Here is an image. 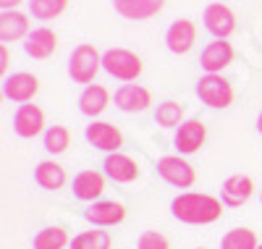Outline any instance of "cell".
<instances>
[{
	"mask_svg": "<svg viewBox=\"0 0 262 249\" xmlns=\"http://www.w3.org/2000/svg\"><path fill=\"white\" fill-rule=\"evenodd\" d=\"M226 205L212 194H202V192H184L170 202V213L179 223L186 225H207L221 220Z\"/></svg>",
	"mask_w": 262,
	"mask_h": 249,
	"instance_id": "obj_1",
	"label": "cell"
},
{
	"mask_svg": "<svg viewBox=\"0 0 262 249\" xmlns=\"http://www.w3.org/2000/svg\"><path fill=\"white\" fill-rule=\"evenodd\" d=\"M102 69V55L95 45H76L69 55V76L76 84H92L97 71Z\"/></svg>",
	"mask_w": 262,
	"mask_h": 249,
	"instance_id": "obj_2",
	"label": "cell"
},
{
	"mask_svg": "<svg viewBox=\"0 0 262 249\" xmlns=\"http://www.w3.org/2000/svg\"><path fill=\"white\" fill-rule=\"evenodd\" d=\"M102 69L113 79L121 81H137L142 74V58L126 48H111L102 53Z\"/></svg>",
	"mask_w": 262,
	"mask_h": 249,
	"instance_id": "obj_3",
	"label": "cell"
},
{
	"mask_svg": "<svg viewBox=\"0 0 262 249\" xmlns=\"http://www.w3.org/2000/svg\"><path fill=\"white\" fill-rule=\"evenodd\" d=\"M194 92H196V97H200L207 108H215V110H223V108H228L233 102V87L221 74H205V76H200Z\"/></svg>",
	"mask_w": 262,
	"mask_h": 249,
	"instance_id": "obj_4",
	"label": "cell"
},
{
	"mask_svg": "<svg viewBox=\"0 0 262 249\" xmlns=\"http://www.w3.org/2000/svg\"><path fill=\"white\" fill-rule=\"evenodd\" d=\"M158 173H160V178L165 181V184L176 186V189H189V186H194V181H196L194 165L186 163L184 157H179V155L160 157L158 160Z\"/></svg>",
	"mask_w": 262,
	"mask_h": 249,
	"instance_id": "obj_5",
	"label": "cell"
},
{
	"mask_svg": "<svg viewBox=\"0 0 262 249\" xmlns=\"http://www.w3.org/2000/svg\"><path fill=\"white\" fill-rule=\"evenodd\" d=\"M37 92H39V81L29 71H16L3 79V97L11 102H18V105L32 102Z\"/></svg>",
	"mask_w": 262,
	"mask_h": 249,
	"instance_id": "obj_6",
	"label": "cell"
},
{
	"mask_svg": "<svg viewBox=\"0 0 262 249\" xmlns=\"http://www.w3.org/2000/svg\"><path fill=\"white\" fill-rule=\"evenodd\" d=\"M205 29L215 37V39H228L236 32V16L226 3H210L202 13Z\"/></svg>",
	"mask_w": 262,
	"mask_h": 249,
	"instance_id": "obj_7",
	"label": "cell"
},
{
	"mask_svg": "<svg viewBox=\"0 0 262 249\" xmlns=\"http://www.w3.org/2000/svg\"><path fill=\"white\" fill-rule=\"evenodd\" d=\"M207 137V129L202 123V118H186L179 129H176V137H173V144L181 155H194L200 152V147L205 144Z\"/></svg>",
	"mask_w": 262,
	"mask_h": 249,
	"instance_id": "obj_8",
	"label": "cell"
},
{
	"mask_svg": "<svg viewBox=\"0 0 262 249\" xmlns=\"http://www.w3.org/2000/svg\"><path fill=\"white\" fill-rule=\"evenodd\" d=\"M84 137L92 147L105 150V152H118L123 147V134L107 121H92L90 126L84 129Z\"/></svg>",
	"mask_w": 262,
	"mask_h": 249,
	"instance_id": "obj_9",
	"label": "cell"
},
{
	"mask_svg": "<svg viewBox=\"0 0 262 249\" xmlns=\"http://www.w3.org/2000/svg\"><path fill=\"white\" fill-rule=\"evenodd\" d=\"M84 218L97 229H111V225H118L126 218V208L113 199H97L84 210Z\"/></svg>",
	"mask_w": 262,
	"mask_h": 249,
	"instance_id": "obj_10",
	"label": "cell"
},
{
	"mask_svg": "<svg viewBox=\"0 0 262 249\" xmlns=\"http://www.w3.org/2000/svg\"><path fill=\"white\" fill-rule=\"evenodd\" d=\"M102 173L116 181V184H131V181H137L139 178V165L131 160L128 155L123 152H107V157L102 160Z\"/></svg>",
	"mask_w": 262,
	"mask_h": 249,
	"instance_id": "obj_11",
	"label": "cell"
},
{
	"mask_svg": "<svg viewBox=\"0 0 262 249\" xmlns=\"http://www.w3.org/2000/svg\"><path fill=\"white\" fill-rule=\"evenodd\" d=\"M13 131L21 139H34L37 134H42L45 131V113H42V108L24 102L13 116Z\"/></svg>",
	"mask_w": 262,
	"mask_h": 249,
	"instance_id": "obj_12",
	"label": "cell"
},
{
	"mask_svg": "<svg viewBox=\"0 0 262 249\" xmlns=\"http://www.w3.org/2000/svg\"><path fill=\"white\" fill-rule=\"evenodd\" d=\"M231 63H233V48H231V42H226V39L210 42L207 48L202 50V55H200V66H202L205 74H221L223 69H228Z\"/></svg>",
	"mask_w": 262,
	"mask_h": 249,
	"instance_id": "obj_13",
	"label": "cell"
},
{
	"mask_svg": "<svg viewBox=\"0 0 262 249\" xmlns=\"http://www.w3.org/2000/svg\"><path fill=\"white\" fill-rule=\"evenodd\" d=\"M194 42H196V27H194V21H189V18L173 21V24L168 27V32H165L168 50L176 53V55L189 53V50L194 48Z\"/></svg>",
	"mask_w": 262,
	"mask_h": 249,
	"instance_id": "obj_14",
	"label": "cell"
},
{
	"mask_svg": "<svg viewBox=\"0 0 262 249\" xmlns=\"http://www.w3.org/2000/svg\"><path fill=\"white\" fill-rule=\"evenodd\" d=\"M152 105V92L142 84H123L116 89V108L123 113H142Z\"/></svg>",
	"mask_w": 262,
	"mask_h": 249,
	"instance_id": "obj_15",
	"label": "cell"
},
{
	"mask_svg": "<svg viewBox=\"0 0 262 249\" xmlns=\"http://www.w3.org/2000/svg\"><path fill=\"white\" fill-rule=\"evenodd\" d=\"M55 48H58V37H55V32L48 29V27L32 29V32L27 34V39H24V53H27L29 58H34V60L50 58V55L55 53Z\"/></svg>",
	"mask_w": 262,
	"mask_h": 249,
	"instance_id": "obj_16",
	"label": "cell"
},
{
	"mask_svg": "<svg viewBox=\"0 0 262 249\" xmlns=\"http://www.w3.org/2000/svg\"><path fill=\"white\" fill-rule=\"evenodd\" d=\"M254 192V181L249 176H242V173H236V176H228L223 181V189H221V202L226 208H242L244 202L252 197Z\"/></svg>",
	"mask_w": 262,
	"mask_h": 249,
	"instance_id": "obj_17",
	"label": "cell"
},
{
	"mask_svg": "<svg viewBox=\"0 0 262 249\" xmlns=\"http://www.w3.org/2000/svg\"><path fill=\"white\" fill-rule=\"evenodd\" d=\"M165 6V0H113V8L118 16L128 21H147L158 16Z\"/></svg>",
	"mask_w": 262,
	"mask_h": 249,
	"instance_id": "obj_18",
	"label": "cell"
},
{
	"mask_svg": "<svg viewBox=\"0 0 262 249\" xmlns=\"http://www.w3.org/2000/svg\"><path fill=\"white\" fill-rule=\"evenodd\" d=\"M105 192V173L100 171H81L74 178V197L81 202H97Z\"/></svg>",
	"mask_w": 262,
	"mask_h": 249,
	"instance_id": "obj_19",
	"label": "cell"
},
{
	"mask_svg": "<svg viewBox=\"0 0 262 249\" xmlns=\"http://www.w3.org/2000/svg\"><path fill=\"white\" fill-rule=\"evenodd\" d=\"M29 34V18L18 11H3L0 13V42L8 45L16 39H27Z\"/></svg>",
	"mask_w": 262,
	"mask_h": 249,
	"instance_id": "obj_20",
	"label": "cell"
},
{
	"mask_svg": "<svg viewBox=\"0 0 262 249\" xmlns=\"http://www.w3.org/2000/svg\"><path fill=\"white\" fill-rule=\"evenodd\" d=\"M107 102H111V92H107L102 84H86L84 92L79 95V110L90 118L100 116V113L107 108Z\"/></svg>",
	"mask_w": 262,
	"mask_h": 249,
	"instance_id": "obj_21",
	"label": "cell"
},
{
	"mask_svg": "<svg viewBox=\"0 0 262 249\" xmlns=\"http://www.w3.org/2000/svg\"><path fill=\"white\" fill-rule=\"evenodd\" d=\"M34 181L42 186V189H48V192H58L66 186V171L63 165H58L55 160H42L34 171Z\"/></svg>",
	"mask_w": 262,
	"mask_h": 249,
	"instance_id": "obj_22",
	"label": "cell"
},
{
	"mask_svg": "<svg viewBox=\"0 0 262 249\" xmlns=\"http://www.w3.org/2000/svg\"><path fill=\"white\" fill-rule=\"evenodd\" d=\"M155 121H158V126H163V129H179V126L184 123V105L176 102V100L160 102L158 110H155Z\"/></svg>",
	"mask_w": 262,
	"mask_h": 249,
	"instance_id": "obj_23",
	"label": "cell"
},
{
	"mask_svg": "<svg viewBox=\"0 0 262 249\" xmlns=\"http://www.w3.org/2000/svg\"><path fill=\"white\" fill-rule=\"evenodd\" d=\"M71 144V131L60 126V123H53L45 129V150L50 155H63L66 150H69Z\"/></svg>",
	"mask_w": 262,
	"mask_h": 249,
	"instance_id": "obj_24",
	"label": "cell"
},
{
	"mask_svg": "<svg viewBox=\"0 0 262 249\" xmlns=\"http://www.w3.org/2000/svg\"><path fill=\"white\" fill-rule=\"evenodd\" d=\"M69 241V234L66 229L60 225H48V229H42L37 236H34V249H63Z\"/></svg>",
	"mask_w": 262,
	"mask_h": 249,
	"instance_id": "obj_25",
	"label": "cell"
},
{
	"mask_svg": "<svg viewBox=\"0 0 262 249\" xmlns=\"http://www.w3.org/2000/svg\"><path fill=\"white\" fill-rule=\"evenodd\" d=\"M66 6L69 0H29V13L37 21H53L66 11Z\"/></svg>",
	"mask_w": 262,
	"mask_h": 249,
	"instance_id": "obj_26",
	"label": "cell"
},
{
	"mask_svg": "<svg viewBox=\"0 0 262 249\" xmlns=\"http://www.w3.org/2000/svg\"><path fill=\"white\" fill-rule=\"evenodd\" d=\"M257 246H259L257 234L249 229H231L221 241V249H257Z\"/></svg>",
	"mask_w": 262,
	"mask_h": 249,
	"instance_id": "obj_27",
	"label": "cell"
},
{
	"mask_svg": "<svg viewBox=\"0 0 262 249\" xmlns=\"http://www.w3.org/2000/svg\"><path fill=\"white\" fill-rule=\"evenodd\" d=\"M113 239L107 231H81L79 236H74V241L69 244L71 249H111Z\"/></svg>",
	"mask_w": 262,
	"mask_h": 249,
	"instance_id": "obj_28",
	"label": "cell"
},
{
	"mask_svg": "<svg viewBox=\"0 0 262 249\" xmlns=\"http://www.w3.org/2000/svg\"><path fill=\"white\" fill-rule=\"evenodd\" d=\"M137 249H168V239L160 231H144L137 241Z\"/></svg>",
	"mask_w": 262,
	"mask_h": 249,
	"instance_id": "obj_29",
	"label": "cell"
},
{
	"mask_svg": "<svg viewBox=\"0 0 262 249\" xmlns=\"http://www.w3.org/2000/svg\"><path fill=\"white\" fill-rule=\"evenodd\" d=\"M8 63H11V55H8V48L3 45V48H0V74H3V76L8 71Z\"/></svg>",
	"mask_w": 262,
	"mask_h": 249,
	"instance_id": "obj_30",
	"label": "cell"
},
{
	"mask_svg": "<svg viewBox=\"0 0 262 249\" xmlns=\"http://www.w3.org/2000/svg\"><path fill=\"white\" fill-rule=\"evenodd\" d=\"M24 0H0V8L3 11H16V6H21Z\"/></svg>",
	"mask_w": 262,
	"mask_h": 249,
	"instance_id": "obj_31",
	"label": "cell"
},
{
	"mask_svg": "<svg viewBox=\"0 0 262 249\" xmlns=\"http://www.w3.org/2000/svg\"><path fill=\"white\" fill-rule=\"evenodd\" d=\"M257 131L262 134V110H259V116H257Z\"/></svg>",
	"mask_w": 262,
	"mask_h": 249,
	"instance_id": "obj_32",
	"label": "cell"
},
{
	"mask_svg": "<svg viewBox=\"0 0 262 249\" xmlns=\"http://www.w3.org/2000/svg\"><path fill=\"white\" fill-rule=\"evenodd\" d=\"M257 249H262V244H259V246H257Z\"/></svg>",
	"mask_w": 262,
	"mask_h": 249,
	"instance_id": "obj_33",
	"label": "cell"
},
{
	"mask_svg": "<svg viewBox=\"0 0 262 249\" xmlns=\"http://www.w3.org/2000/svg\"><path fill=\"white\" fill-rule=\"evenodd\" d=\"M200 249H205V246H200Z\"/></svg>",
	"mask_w": 262,
	"mask_h": 249,
	"instance_id": "obj_34",
	"label": "cell"
}]
</instances>
